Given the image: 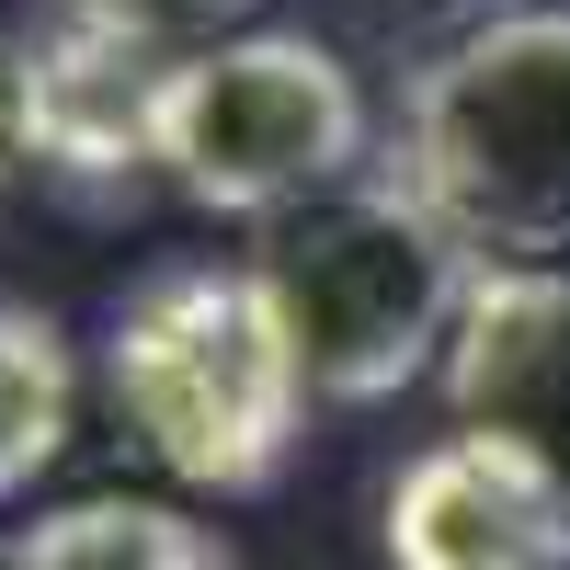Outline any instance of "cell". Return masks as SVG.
<instances>
[{"instance_id": "obj_1", "label": "cell", "mask_w": 570, "mask_h": 570, "mask_svg": "<svg viewBox=\"0 0 570 570\" xmlns=\"http://www.w3.org/2000/svg\"><path fill=\"white\" fill-rule=\"evenodd\" d=\"M104 400L160 480L252 502L297 456L308 365L252 263H149L104 308Z\"/></svg>"}, {"instance_id": "obj_2", "label": "cell", "mask_w": 570, "mask_h": 570, "mask_svg": "<svg viewBox=\"0 0 570 570\" xmlns=\"http://www.w3.org/2000/svg\"><path fill=\"white\" fill-rule=\"evenodd\" d=\"M263 297L308 365V400L376 411L411 376H445L456 308L480 285V252L411 195V183H331V195L263 217Z\"/></svg>"}, {"instance_id": "obj_3", "label": "cell", "mask_w": 570, "mask_h": 570, "mask_svg": "<svg viewBox=\"0 0 570 570\" xmlns=\"http://www.w3.org/2000/svg\"><path fill=\"white\" fill-rule=\"evenodd\" d=\"M400 183L491 263L570 252V0L480 12L411 69Z\"/></svg>"}, {"instance_id": "obj_4", "label": "cell", "mask_w": 570, "mask_h": 570, "mask_svg": "<svg viewBox=\"0 0 570 570\" xmlns=\"http://www.w3.org/2000/svg\"><path fill=\"white\" fill-rule=\"evenodd\" d=\"M365 137L376 115L343 46L308 23H240L195 58H171L149 171L206 217H285L331 183H354Z\"/></svg>"}, {"instance_id": "obj_5", "label": "cell", "mask_w": 570, "mask_h": 570, "mask_svg": "<svg viewBox=\"0 0 570 570\" xmlns=\"http://www.w3.org/2000/svg\"><path fill=\"white\" fill-rule=\"evenodd\" d=\"M389 570H570V480L502 434H434L389 480Z\"/></svg>"}, {"instance_id": "obj_6", "label": "cell", "mask_w": 570, "mask_h": 570, "mask_svg": "<svg viewBox=\"0 0 570 570\" xmlns=\"http://www.w3.org/2000/svg\"><path fill=\"white\" fill-rule=\"evenodd\" d=\"M445 411L570 480V263H480L445 343Z\"/></svg>"}, {"instance_id": "obj_7", "label": "cell", "mask_w": 570, "mask_h": 570, "mask_svg": "<svg viewBox=\"0 0 570 570\" xmlns=\"http://www.w3.org/2000/svg\"><path fill=\"white\" fill-rule=\"evenodd\" d=\"M160 80H171L160 46H126L104 23H69L58 12L46 35H23V126H35V160L46 171H80V183L149 171Z\"/></svg>"}, {"instance_id": "obj_8", "label": "cell", "mask_w": 570, "mask_h": 570, "mask_svg": "<svg viewBox=\"0 0 570 570\" xmlns=\"http://www.w3.org/2000/svg\"><path fill=\"white\" fill-rule=\"evenodd\" d=\"M0 570H240V559L206 513H183L160 491H80V502H46L0 548Z\"/></svg>"}, {"instance_id": "obj_9", "label": "cell", "mask_w": 570, "mask_h": 570, "mask_svg": "<svg viewBox=\"0 0 570 570\" xmlns=\"http://www.w3.org/2000/svg\"><path fill=\"white\" fill-rule=\"evenodd\" d=\"M69 411H80V365H69V331L0 297V502L35 491L69 445Z\"/></svg>"}, {"instance_id": "obj_10", "label": "cell", "mask_w": 570, "mask_h": 570, "mask_svg": "<svg viewBox=\"0 0 570 570\" xmlns=\"http://www.w3.org/2000/svg\"><path fill=\"white\" fill-rule=\"evenodd\" d=\"M69 23H104V35H126V46H160V58H195V46H217V35H240L263 0H58Z\"/></svg>"}, {"instance_id": "obj_11", "label": "cell", "mask_w": 570, "mask_h": 570, "mask_svg": "<svg viewBox=\"0 0 570 570\" xmlns=\"http://www.w3.org/2000/svg\"><path fill=\"white\" fill-rule=\"evenodd\" d=\"M35 171V126H23V35L0 46V183Z\"/></svg>"}]
</instances>
